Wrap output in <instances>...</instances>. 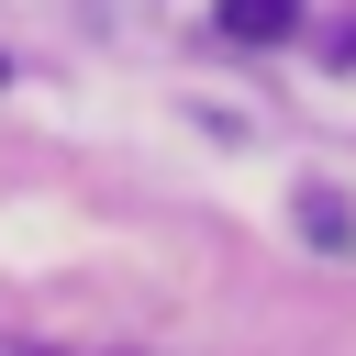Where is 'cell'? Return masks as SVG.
Instances as JSON below:
<instances>
[{"mask_svg": "<svg viewBox=\"0 0 356 356\" xmlns=\"http://www.w3.org/2000/svg\"><path fill=\"white\" fill-rule=\"evenodd\" d=\"M300 234H312V245H356V211H345L334 189H300Z\"/></svg>", "mask_w": 356, "mask_h": 356, "instance_id": "obj_2", "label": "cell"}, {"mask_svg": "<svg viewBox=\"0 0 356 356\" xmlns=\"http://www.w3.org/2000/svg\"><path fill=\"white\" fill-rule=\"evenodd\" d=\"M222 33L234 44H278V33H300V0H222Z\"/></svg>", "mask_w": 356, "mask_h": 356, "instance_id": "obj_1", "label": "cell"}]
</instances>
